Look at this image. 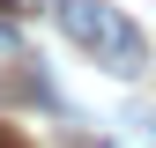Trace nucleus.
<instances>
[{
    "mask_svg": "<svg viewBox=\"0 0 156 148\" xmlns=\"http://www.w3.org/2000/svg\"><path fill=\"white\" fill-rule=\"evenodd\" d=\"M0 52H23V37H15V15H0Z\"/></svg>",
    "mask_w": 156,
    "mask_h": 148,
    "instance_id": "obj_2",
    "label": "nucleus"
},
{
    "mask_svg": "<svg viewBox=\"0 0 156 148\" xmlns=\"http://www.w3.org/2000/svg\"><path fill=\"white\" fill-rule=\"evenodd\" d=\"M52 22H60L67 45L89 52L104 74H119V82L149 74V37H141V22H134L126 8H112V0H52Z\"/></svg>",
    "mask_w": 156,
    "mask_h": 148,
    "instance_id": "obj_1",
    "label": "nucleus"
},
{
    "mask_svg": "<svg viewBox=\"0 0 156 148\" xmlns=\"http://www.w3.org/2000/svg\"><path fill=\"white\" fill-rule=\"evenodd\" d=\"M0 148H30V141H23V133H15V126H0Z\"/></svg>",
    "mask_w": 156,
    "mask_h": 148,
    "instance_id": "obj_4",
    "label": "nucleus"
},
{
    "mask_svg": "<svg viewBox=\"0 0 156 148\" xmlns=\"http://www.w3.org/2000/svg\"><path fill=\"white\" fill-rule=\"evenodd\" d=\"M30 8H37V0H0V15H15V22H23Z\"/></svg>",
    "mask_w": 156,
    "mask_h": 148,
    "instance_id": "obj_3",
    "label": "nucleus"
}]
</instances>
